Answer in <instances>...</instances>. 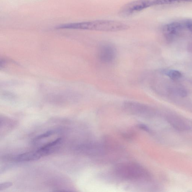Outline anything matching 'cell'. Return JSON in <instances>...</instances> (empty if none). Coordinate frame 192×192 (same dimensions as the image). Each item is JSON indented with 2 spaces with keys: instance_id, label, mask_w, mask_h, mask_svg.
<instances>
[{
  "instance_id": "cell-1",
  "label": "cell",
  "mask_w": 192,
  "mask_h": 192,
  "mask_svg": "<svg viewBox=\"0 0 192 192\" xmlns=\"http://www.w3.org/2000/svg\"><path fill=\"white\" fill-rule=\"evenodd\" d=\"M130 27L127 24L118 21L98 20L65 24L61 28L82 29L98 31L115 32L127 30Z\"/></svg>"
},
{
  "instance_id": "cell-2",
  "label": "cell",
  "mask_w": 192,
  "mask_h": 192,
  "mask_svg": "<svg viewBox=\"0 0 192 192\" xmlns=\"http://www.w3.org/2000/svg\"><path fill=\"white\" fill-rule=\"evenodd\" d=\"M115 173L119 177L125 180H141L148 178L149 174L144 167L133 162H125L116 166Z\"/></svg>"
},
{
  "instance_id": "cell-3",
  "label": "cell",
  "mask_w": 192,
  "mask_h": 192,
  "mask_svg": "<svg viewBox=\"0 0 192 192\" xmlns=\"http://www.w3.org/2000/svg\"><path fill=\"white\" fill-rule=\"evenodd\" d=\"M153 6L152 0H135L123 6L119 14L122 17H129Z\"/></svg>"
},
{
  "instance_id": "cell-4",
  "label": "cell",
  "mask_w": 192,
  "mask_h": 192,
  "mask_svg": "<svg viewBox=\"0 0 192 192\" xmlns=\"http://www.w3.org/2000/svg\"><path fill=\"white\" fill-rule=\"evenodd\" d=\"M125 111L132 115L142 117L151 116L153 114L152 108L148 106L133 101H126L123 103Z\"/></svg>"
},
{
  "instance_id": "cell-5",
  "label": "cell",
  "mask_w": 192,
  "mask_h": 192,
  "mask_svg": "<svg viewBox=\"0 0 192 192\" xmlns=\"http://www.w3.org/2000/svg\"><path fill=\"white\" fill-rule=\"evenodd\" d=\"M116 49L113 45L105 43L101 45L98 50V58L101 62L108 64L113 62L116 58Z\"/></svg>"
},
{
  "instance_id": "cell-6",
  "label": "cell",
  "mask_w": 192,
  "mask_h": 192,
  "mask_svg": "<svg viewBox=\"0 0 192 192\" xmlns=\"http://www.w3.org/2000/svg\"><path fill=\"white\" fill-rule=\"evenodd\" d=\"M83 153L92 156L102 155L105 152V148L103 144L97 143H90L83 145L80 147Z\"/></svg>"
},
{
  "instance_id": "cell-7",
  "label": "cell",
  "mask_w": 192,
  "mask_h": 192,
  "mask_svg": "<svg viewBox=\"0 0 192 192\" xmlns=\"http://www.w3.org/2000/svg\"><path fill=\"white\" fill-rule=\"evenodd\" d=\"M185 27L184 24L179 22H173L164 26L162 30L166 38L172 40L181 33Z\"/></svg>"
},
{
  "instance_id": "cell-8",
  "label": "cell",
  "mask_w": 192,
  "mask_h": 192,
  "mask_svg": "<svg viewBox=\"0 0 192 192\" xmlns=\"http://www.w3.org/2000/svg\"><path fill=\"white\" fill-rule=\"evenodd\" d=\"M62 142V139L61 138H58L52 142L48 143L44 145L40 149H39L37 151L40 154L41 157L48 155L49 154L52 153L54 151L56 146L61 144Z\"/></svg>"
},
{
  "instance_id": "cell-9",
  "label": "cell",
  "mask_w": 192,
  "mask_h": 192,
  "mask_svg": "<svg viewBox=\"0 0 192 192\" xmlns=\"http://www.w3.org/2000/svg\"><path fill=\"white\" fill-rule=\"evenodd\" d=\"M41 157L37 151L18 155L13 157L12 159L17 162H26L38 160Z\"/></svg>"
},
{
  "instance_id": "cell-10",
  "label": "cell",
  "mask_w": 192,
  "mask_h": 192,
  "mask_svg": "<svg viewBox=\"0 0 192 192\" xmlns=\"http://www.w3.org/2000/svg\"><path fill=\"white\" fill-rule=\"evenodd\" d=\"M154 6L177 4L181 2H192V0H152Z\"/></svg>"
},
{
  "instance_id": "cell-11",
  "label": "cell",
  "mask_w": 192,
  "mask_h": 192,
  "mask_svg": "<svg viewBox=\"0 0 192 192\" xmlns=\"http://www.w3.org/2000/svg\"><path fill=\"white\" fill-rule=\"evenodd\" d=\"M165 74L171 79L174 80H178L182 76L181 73L176 70H170L166 73Z\"/></svg>"
},
{
  "instance_id": "cell-12",
  "label": "cell",
  "mask_w": 192,
  "mask_h": 192,
  "mask_svg": "<svg viewBox=\"0 0 192 192\" xmlns=\"http://www.w3.org/2000/svg\"><path fill=\"white\" fill-rule=\"evenodd\" d=\"M55 133V131L53 130H50V131H47V132L44 133L43 134L39 135V136L35 138V141L39 140L42 139H43L44 138L49 137L50 136H52Z\"/></svg>"
},
{
  "instance_id": "cell-13",
  "label": "cell",
  "mask_w": 192,
  "mask_h": 192,
  "mask_svg": "<svg viewBox=\"0 0 192 192\" xmlns=\"http://www.w3.org/2000/svg\"><path fill=\"white\" fill-rule=\"evenodd\" d=\"M12 183L10 182H5V183H2L0 184V191H1L2 190L10 187L12 186Z\"/></svg>"
},
{
  "instance_id": "cell-14",
  "label": "cell",
  "mask_w": 192,
  "mask_h": 192,
  "mask_svg": "<svg viewBox=\"0 0 192 192\" xmlns=\"http://www.w3.org/2000/svg\"><path fill=\"white\" fill-rule=\"evenodd\" d=\"M184 25L185 27L192 32V20H188L185 22Z\"/></svg>"
},
{
  "instance_id": "cell-15",
  "label": "cell",
  "mask_w": 192,
  "mask_h": 192,
  "mask_svg": "<svg viewBox=\"0 0 192 192\" xmlns=\"http://www.w3.org/2000/svg\"><path fill=\"white\" fill-rule=\"evenodd\" d=\"M139 128L144 130L145 131H149L148 128L147 126H146V125L143 124L139 125Z\"/></svg>"
}]
</instances>
